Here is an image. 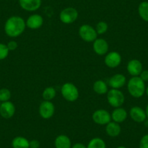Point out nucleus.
<instances>
[{"instance_id": "nucleus-1", "label": "nucleus", "mask_w": 148, "mask_h": 148, "mask_svg": "<svg viewBox=\"0 0 148 148\" xmlns=\"http://www.w3.org/2000/svg\"><path fill=\"white\" fill-rule=\"evenodd\" d=\"M25 28V20L18 15H13L7 20L4 29L7 36L11 38H16L24 32Z\"/></svg>"}, {"instance_id": "nucleus-2", "label": "nucleus", "mask_w": 148, "mask_h": 148, "mask_svg": "<svg viewBox=\"0 0 148 148\" xmlns=\"http://www.w3.org/2000/svg\"><path fill=\"white\" fill-rule=\"evenodd\" d=\"M127 89L131 96L133 97H142L146 91L145 82H143L139 76H133L128 82Z\"/></svg>"}, {"instance_id": "nucleus-3", "label": "nucleus", "mask_w": 148, "mask_h": 148, "mask_svg": "<svg viewBox=\"0 0 148 148\" xmlns=\"http://www.w3.org/2000/svg\"><path fill=\"white\" fill-rule=\"evenodd\" d=\"M61 95L65 100L72 102L77 100L79 97V92L74 84L67 82L61 87Z\"/></svg>"}, {"instance_id": "nucleus-4", "label": "nucleus", "mask_w": 148, "mask_h": 148, "mask_svg": "<svg viewBox=\"0 0 148 148\" xmlns=\"http://www.w3.org/2000/svg\"><path fill=\"white\" fill-rule=\"evenodd\" d=\"M107 100L109 105L114 108H120L125 102V96L119 89H111L107 93Z\"/></svg>"}, {"instance_id": "nucleus-5", "label": "nucleus", "mask_w": 148, "mask_h": 148, "mask_svg": "<svg viewBox=\"0 0 148 148\" xmlns=\"http://www.w3.org/2000/svg\"><path fill=\"white\" fill-rule=\"evenodd\" d=\"M79 36L86 42H94L97 39V33L93 26L88 24L81 25L79 29Z\"/></svg>"}, {"instance_id": "nucleus-6", "label": "nucleus", "mask_w": 148, "mask_h": 148, "mask_svg": "<svg viewBox=\"0 0 148 148\" xmlns=\"http://www.w3.org/2000/svg\"><path fill=\"white\" fill-rule=\"evenodd\" d=\"M59 18L62 23L72 24L79 18V12L76 8L68 7L61 11Z\"/></svg>"}, {"instance_id": "nucleus-7", "label": "nucleus", "mask_w": 148, "mask_h": 148, "mask_svg": "<svg viewBox=\"0 0 148 148\" xmlns=\"http://www.w3.org/2000/svg\"><path fill=\"white\" fill-rule=\"evenodd\" d=\"M92 120L98 125H105L111 121V114L105 109H98L92 114Z\"/></svg>"}, {"instance_id": "nucleus-8", "label": "nucleus", "mask_w": 148, "mask_h": 148, "mask_svg": "<svg viewBox=\"0 0 148 148\" xmlns=\"http://www.w3.org/2000/svg\"><path fill=\"white\" fill-rule=\"evenodd\" d=\"M55 107L52 101L44 100L41 102L39 108V113L41 117L44 119H49L54 116Z\"/></svg>"}, {"instance_id": "nucleus-9", "label": "nucleus", "mask_w": 148, "mask_h": 148, "mask_svg": "<svg viewBox=\"0 0 148 148\" xmlns=\"http://www.w3.org/2000/svg\"><path fill=\"white\" fill-rule=\"evenodd\" d=\"M122 61L121 55L120 53L116 51L110 52L107 53L105 57V64L110 68H117L121 65Z\"/></svg>"}, {"instance_id": "nucleus-10", "label": "nucleus", "mask_w": 148, "mask_h": 148, "mask_svg": "<svg viewBox=\"0 0 148 148\" xmlns=\"http://www.w3.org/2000/svg\"><path fill=\"white\" fill-rule=\"evenodd\" d=\"M16 108L15 105L10 101L1 102L0 104V116L5 119H9L13 117Z\"/></svg>"}, {"instance_id": "nucleus-11", "label": "nucleus", "mask_w": 148, "mask_h": 148, "mask_svg": "<svg viewBox=\"0 0 148 148\" xmlns=\"http://www.w3.org/2000/svg\"><path fill=\"white\" fill-rule=\"evenodd\" d=\"M129 116L136 123H144L147 119L145 110L139 106H134L131 108Z\"/></svg>"}, {"instance_id": "nucleus-12", "label": "nucleus", "mask_w": 148, "mask_h": 148, "mask_svg": "<svg viewBox=\"0 0 148 148\" xmlns=\"http://www.w3.org/2000/svg\"><path fill=\"white\" fill-rule=\"evenodd\" d=\"M20 7L27 12H35L42 6V0H18Z\"/></svg>"}, {"instance_id": "nucleus-13", "label": "nucleus", "mask_w": 148, "mask_h": 148, "mask_svg": "<svg viewBox=\"0 0 148 148\" xmlns=\"http://www.w3.org/2000/svg\"><path fill=\"white\" fill-rule=\"evenodd\" d=\"M126 84V76L122 73H116L111 76L108 81V85L111 89H120Z\"/></svg>"}, {"instance_id": "nucleus-14", "label": "nucleus", "mask_w": 148, "mask_h": 148, "mask_svg": "<svg viewBox=\"0 0 148 148\" xmlns=\"http://www.w3.org/2000/svg\"><path fill=\"white\" fill-rule=\"evenodd\" d=\"M126 69H127L128 73L132 77L139 76L142 71H143V65L139 60L133 59L129 61L126 65Z\"/></svg>"}, {"instance_id": "nucleus-15", "label": "nucleus", "mask_w": 148, "mask_h": 148, "mask_svg": "<svg viewBox=\"0 0 148 148\" xmlns=\"http://www.w3.org/2000/svg\"><path fill=\"white\" fill-rule=\"evenodd\" d=\"M44 18L39 14H33L30 15L25 21L26 27L31 30H36L43 25Z\"/></svg>"}, {"instance_id": "nucleus-16", "label": "nucleus", "mask_w": 148, "mask_h": 148, "mask_svg": "<svg viewBox=\"0 0 148 148\" xmlns=\"http://www.w3.org/2000/svg\"><path fill=\"white\" fill-rule=\"evenodd\" d=\"M93 49L94 52L98 55H106L109 50V45L105 39L102 38L97 39L93 42Z\"/></svg>"}, {"instance_id": "nucleus-17", "label": "nucleus", "mask_w": 148, "mask_h": 148, "mask_svg": "<svg viewBox=\"0 0 148 148\" xmlns=\"http://www.w3.org/2000/svg\"><path fill=\"white\" fill-rule=\"evenodd\" d=\"M127 111L121 107L115 108L111 113V119L113 120V121L116 122L118 123H121L124 122L127 119Z\"/></svg>"}, {"instance_id": "nucleus-18", "label": "nucleus", "mask_w": 148, "mask_h": 148, "mask_svg": "<svg viewBox=\"0 0 148 148\" xmlns=\"http://www.w3.org/2000/svg\"><path fill=\"white\" fill-rule=\"evenodd\" d=\"M106 134L110 137H116L119 136L121 132V127L120 124L116 122L110 121L105 126Z\"/></svg>"}, {"instance_id": "nucleus-19", "label": "nucleus", "mask_w": 148, "mask_h": 148, "mask_svg": "<svg viewBox=\"0 0 148 148\" xmlns=\"http://www.w3.org/2000/svg\"><path fill=\"white\" fill-rule=\"evenodd\" d=\"M54 144L55 148H71L72 147L71 139L65 134L58 135L55 138Z\"/></svg>"}, {"instance_id": "nucleus-20", "label": "nucleus", "mask_w": 148, "mask_h": 148, "mask_svg": "<svg viewBox=\"0 0 148 148\" xmlns=\"http://www.w3.org/2000/svg\"><path fill=\"white\" fill-rule=\"evenodd\" d=\"M12 148H29V141L22 136H15L12 141Z\"/></svg>"}, {"instance_id": "nucleus-21", "label": "nucleus", "mask_w": 148, "mask_h": 148, "mask_svg": "<svg viewBox=\"0 0 148 148\" xmlns=\"http://www.w3.org/2000/svg\"><path fill=\"white\" fill-rule=\"evenodd\" d=\"M93 89L95 93L98 95H105L108 92V86L102 80H97L94 83Z\"/></svg>"}, {"instance_id": "nucleus-22", "label": "nucleus", "mask_w": 148, "mask_h": 148, "mask_svg": "<svg viewBox=\"0 0 148 148\" xmlns=\"http://www.w3.org/2000/svg\"><path fill=\"white\" fill-rule=\"evenodd\" d=\"M138 13L140 18L145 22H148V2L144 1L139 5Z\"/></svg>"}, {"instance_id": "nucleus-23", "label": "nucleus", "mask_w": 148, "mask_h": 148, "mask_svg": "<svg viewBox=\"0 0 148 148\" xmlns=\"http://www.w3.org/2000/svg\"><path fill=\"white\" fill-rule=\"evenodd\" d=\"M86 148H106V144L101 138L95 137L89 141Z\"/></svg>"}, {"instance_id": "nucleus-24", "label": "nucleus", "mask_w": 148, "mask_h": 148, "mask_svg": "<svg viewBox=\"0 0 148 148\" xmlns=\"http://www.w3.org/2000/svg\"><path fill=\"white\" fill-rule=\"evenodd\" d=\"M57 92L55 89L52 86H48L44 89L42 92V97L44 100L52 101L56 97Z\"/></svg>"}, {"instance_id": "nucleus-25", "label": "nucleus", "mask_w": 148, "mask_h": 148, "mask_svg": "<svg viewBox=\"0 0 148 148\" xmlns=\"http://www.w3.org/2000/svg\"><path fill=\"white\" fill-rule=\"evenodd\" d=\"M97 33L99 35H102V34H105L108 31V24L105 21H99L95 27Z\"/></svg>"}, {"instance_id": "nucleus-26", "label": "nucleus", "mask_w": 148, "mask_h": 148, "mask_svg": "<svg viewBox=\"0 0 148 148\" xmlns=\"http://www.w3.org/2000/svg\"><path fill=\"white\" fill-rule=\"evenodd\" d=\"M11 98V92L7 88H2L0 89V102L10 101Z\"/></svg>"}, {"instance_id": "nucleus-27", "label": "nucleus", "mask_w": 148, "mask_h": 148, "mask_svg": "<svg viewBox=\"0 0 148 148\" xmlns=\"http://www.w3.org/2000/svg\"><path fill=\"white\" fill-rule=\"evenodd\" d=\"M9 52L10 50L8 49L7 45L0 43V60L6 59L9 55Z\"/></svg>"}, {"instance_id": "nucleus-28", "label": "nucleus", "mask_w": 148, "mask_h": 148, "mask_svg": "<svg viewBox=\"0 0 148 148\" xmlns=\"http://www.w3.org/2000/svg\"><path fill=\"white\" fill-rule=\"evenodd\" d=\"M139 148H148V134L141 138L139 141Z\"/></svg>"}, {"instance_id": "nucleus-29", "label": "nucleus", "mask_w": 148, "mask_h": 148, "mask_svg": "<svg viewBox=\"0 0 148 148\" xmlns=\"http://www.w3.org/2000/svg\"><path fill=\"white\" fill-rule=\"evenodd\" d=\"M7 46H8V48L10 50V51H15V49L18 48V42H17L16 41L14 40L10 41V42L7 44Z\"/></svg>"}, {"instance_id": "nucleus-30", "label": "nucleus", "mask_w": 148, "mask_h": 148, "mask_svg": "<svg viewBox=\"0 0 148 148\" xmlns=\"http://www.w3.org/2000/svg\"><path fill=\"white\" fill-rule=\"evenodd\" d=\"M40 147V142L37 139H32L29 141V148H39Z\"/></svg>"}, {"instance_id": "nucleus-31", "label": "nucleus", "mask_w": 148, "mask_h": 148, "mask_svg": "<svg viewBox=\"0 0 148 148\" xmlns=\"http://www.w3.org/2000/svg\"><path fill=\"white\" fill-rule=\"evenodd\" d=\"M139 76L143 82H148V70H143Z\"/></svg>"}, {"instance_id": "nucleus-32", "label": "nucleus", "mask_w": 148, "mask_h": 148, "mask_svg": "<svg viewBox=\"0 0 148 148\" xmlns=\"http://www.w3.org/2000/svg\"><path fill=\"white\" fill-rule=\"evenodd\" d=\"M71 148H86V146L84 145L83 143L77 142V143L74 144L73 145H72Z\"/></svg>"}, {"instance_id": "nucleus-33", "label": "nucleus", "mask_w": 148, "mask_h": 148, "mask_svg": "<svg viewBox=\"0 0 148 148\" xmlns=\"http://www.w3.org/2000/svg\"><path fill=\"white\" fill-rule=\"evenodd\" d=\"M145 113H146L147 119H148V103H147V105L146 108H145Z\"/></svg>"}, {"instance_id": "nucleus-34", "label": "nucleus", "mask_w": 148, "mask_h": 148, "mask_svg": "<svg viewBox=\"0 0 148 148\" xmlns=\"http://www.w3.org/2000/svg\"><path fill=\"white\" fill-rule=\"evenodd\" d=\"M144 123H145V126H146V127H147V128H148V119H147L145 121V122H144Z\"/></svg>"}, {"instance_id": "nucleus-35", "label": "nucleus", "mask_w": 148, "mask_h": 148, "mask_svg": "<svg viewBox=\"0 0 148 148\" xmlns=\"http://www.w3.org/2000/svg\"><path fill=\"white\" fill-rule=\"evenodd\" d=\"M145 93L147 94V96L148 97V86L146 88V91H145Z\"/></svg>"}, {"instance_id": "nucleus-36", "label": "nucleus", "mask_w": 148, "mask_h": 148, "mask_svg": "<svg viewBox=\"0 0 148 148\" xmlns=\"http://www.w3.org/2000/svg\"><path fill=\"white\" fill-rule=\"evenodd\" d=\"M116 148H127V147H124V146H119Z\"/></svg>"}, {"instance_id": "nucleus-37", "label": "nucleus", "mask_w": 148, "mask_h": 148, "mask_svg": "<svg viewBox=\"0 0 148 148\" xmlns=\"http://www.w3.org/2000/svg\"><path fill=\"white\" fill-rule=\"evenodd\" d=\"M0 104H1V102H0Z\"/></svg>"}]
</instances>
